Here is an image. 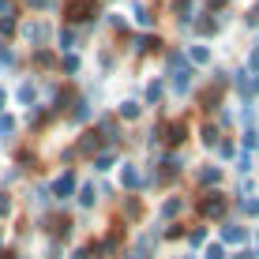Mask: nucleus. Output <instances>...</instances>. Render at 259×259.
I'll use <instances>...</instances> for the list:
<instances>
[{"instance_id":"nucleus-3","label":"nucleus","mask_w":259,"mask_h":259,"mask_svg":"<svg viewBox=\"0 0 259 259\" xmlns=\"http://www.w3.org/2000/svg\"><path fill=\"white\" fill-rule=\"evenodd\" d=\"M19 98H23V102H34V87H30V83H23V91H19Z\"/></svg>"},{"instance_id":"nucleus-1","label":"nucleus","mask_w":259,"mask_h":259,"mask_svg":"<svg viewBox=\"0 0 259 259\" xmlns=\"http://www.w3.org/2000/svg\"><path fill=\"white\" fill-rule=\"evenodd\" d=\"M71 184H75V181H71V173H68V177H60V181H57V195H60V199H64V195L71 192Z\"/></svg>"},{"instance_id":"nucleus-2","label":"nucleus","mask_w":259,"mask_h":259,"mask_svg":"<svg viewBox=\"0 0 259 259\" xmlns=\"http://www.w3.org/2000/svg\"><path fill=\"white\" fill-rule=\"evenodd\" d=\"M222 237H226V240H244V233H240L237 226H226V233H222Z\"/></svg>"},{"instance_id":"nucleus-4","label":"nucleus","mask_w":259,"mask_h":259,"mask_svg":"<svg viewBox=\"0 0 259 259\" xmlns=\"http://www.w3.org/2000/svg\"><path fill=\"white\" fill-rule=\"evenodd\" d=\"M207 259H222V248H218V244H210V252H207Z\"/></svg>"}]
</instances>
